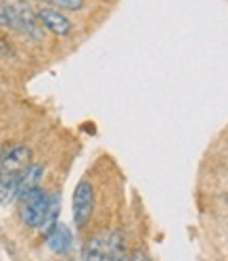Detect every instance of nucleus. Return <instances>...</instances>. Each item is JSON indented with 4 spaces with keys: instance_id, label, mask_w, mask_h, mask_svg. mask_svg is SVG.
<instances>
[{
    "instance_id": "nucleus-4",
    "label": "nucleus",
    "mask_w": 228,
    "mask_h": 261,
    "mask_svg": "<svg viewBox=\"0 0 228 261\" xmlns=\"http://www.w3.org/2000/svg\"><path fill=\"white\" fill-rule=\"evenodd\" d=\"M36 17H38V21H40V25L47 28L49 32H53L55 36H70L72 30H74L72 21L67 19L61 11H57V9H51V7L38 9V11H36Z\"/></svg>"
},
{
    "instance_id": "nucleus-9",
    "label": "nucleus",
    "mask_w": 228,
    "mask_h": 261,
    "mask_svg": "<svg viewBox=\"0 0 228 261\" xmlns=\"http://www.w3.org/2000/svg\"><path fill=\"white\" fill-rule=\"evenodd\" d=\"M17 173H5L0 171V205H7L13 199H17Z\"/></svg>"
},
{
    "instance_id": "nucleus-11",
    "label": "nucleus",
    "mask_w": 228,
    "mask_h": 261,
    "mask_svg": "<svg viewBox=\"0 0 228 261\" xmlns=\"http://www.w3.org/2000/svg\"><path fill=\"white\" fill-rule=\"evenodd\" d=\"M49 3L63 11H80L84 7V0H49Z\"/></svg>"
},
{
    "instance_id": "nucleus-5",
    "label": "nucleus",
    "mask_w": 228,
    "mask_h": 261,
    "mask_svg": "<svg viewBox=\"0 0 228 261\" xmlns=\"http://www.w3.org/2000/svg\"><path fill=\"white\" fill-rule=\"evenodd\" d=\"M47 245L49 249L55 253V255H65L72 251V245H74V236H72V230L63 226V224H57L49 234H47Z\"/></svg>"
},
{
    "instance_id": "nucleus-7",
    "label": "nucleus",
    "mask_w": 228,
    "mask_h": 261,
    "mask_svg": "<svg viewBox=\"0 0 228 261\" xmlns=\"http://www.w3.org/2000/svg\"><path fill=\"white\" fill-rule=\"evenodd\" d=\"M82 261H107V238L101 234L88 238L82 249Z\"/></svg>"
},
{
    "instance_id": "nucleus-14",
    "label": "nucleus",
    "mask_w": 228,
    "mask_h": 261,
    "mask_svg": "<svg viewBox=\"0 0 228 261\" xmlns=\"http://www.w3.org/2000/svg\"><path fill=\"white\" fill-rule=\"evenodd\" d=\"M3 155H5V153H3V150H0V161H3Z\"/></svg>"
},
{
    "instance_id": "nucleus-13",
    "label": "nucleus",
    "mask_w": 228,
    "mask_h": 261,
    "mask_svg": "<svg viewBox=\"0 0 228 261\" xmlns=\"http://www.w3.org/2000/svg\"><path fill=\"white\" fill-rule=\"evenodd\" d=\"M0 25H3V28H9V15H7L5 5H0Z\"/></svg>"
},
{
    "instance_id": "nucleus-1",
    "label": "nucleus",
    "mask_w": 228,
    "mask_h": 261,
    "mask_svg": "<svg viewBox=\"0 0 228 261\" xmlns=\"http://www.w3.org/2000/svg\"><path fill=\"white\" fill-rule=\"evenodd\" d=\"M49 203H51V194L44 188H36L32 192H28L26 197L19 199V213L21 220L30 228H40L44 217L49 211Z\"/></svg>"
},
{
    "instance_id": "nucleus-12",
    "label": "nucleus",
    "mask_w": 228,
    "mask_h": 261,
    "mask_svg": "<svg viewBox=\"0 0 228 261\" xmlns=\"http://www.w3.org/2000/svg\"><path fill=\"white\" fill-rule=\"evenodd\" d=\"M130 261H151V257H149V253H147L145 249L136 247V249L130 253Z\"/></svg>"
},
{
    "instance_id": "nucleus-2",
    "label": "nucleus",
    "mask_w": 228,
    "mask_h": 261,
    "mask_svg": "<svg viewBox=\"0 0 228 261\" xmlns=\"http://www.w3.org/2000/svg\"><path fill=\"white\" fill-rule=\"evenodd\" d=\"M95 213V188L88 180H80L74 190V224L84 228Z\"/></svg>"
},
{
    "instance_id": "nucleus-6",
    "label": "nucleus",
    "mask_w": 228,
    "mask_h": 261,
    "mask_svg": "<svg viewBox=\"0 0 228 261\" xmlns=\"http://www.w3.org/2000/svg\"><path fill=\"white\" fill-rule=\"evenodd\" d=\"M42 173H44V167H42L40 163H32L30 167H26L24 171L19 173V182H17V201H19L21 197H26L28 192L40 188Z\"/></svg>"
},
{
    "instance_id": "nucleus-10",
    "label": "nucleus",
    "mask_w": 228,
    "mask_h": 261,
    "mask_svg": "<svg viewBox=\"0 0 228 261\" xmlns=\"http://www.w3.org/2000/svg\"><path fill=\"white\" fill-rule=\"evenodd\" d=\"M59 209H61V199L57 197V194H53L51 197V203H49V211H47V217H44V222H42V226H40V230H42V234L47 236L59 222Z\"/></svg>"
},
{
    "instance_id": "nucleus-8",
    "label": "nucleus",
    "mask_w": 228,
    "mask_h": 261,
    "mask_svg": "<svg viewBox=\"0 0 228 261\" xmlns=\"http://www.w3.org/2000/svg\"><path fill=\"white\" fill-rule=\"evenodd\" d=\"M107 261H130V253L126 251L124 234L120 230H113L107 236Z\"/></svg>"
},
{
    "instance_id": "nucleus-3",
    "label": "nucleus",
    "mask_w": 228,
    "mask_h": 261,
    "mask_svg": "<svg viewBox=\"0 0 228 261\" xmlns=\"http://www.w3.org/2000/svg\"><path fill=\"white\" fill-rule=\"evenodd\" d=\"M32 165V148L26 144H15L5 150L3 161H0V171L5 173H19Z\"/></svg>"
}]
</instances>
